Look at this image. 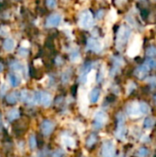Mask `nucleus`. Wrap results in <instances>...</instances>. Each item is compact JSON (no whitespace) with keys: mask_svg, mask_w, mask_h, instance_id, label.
<instances>
[{"mask_svg":"<svg viewBox=\"0 0 156 157\" xmlns=\"http://www.w3.org/2000/svg\"><path fill=\"white\" fill-rule=\"evenodd\" d=\"M131 35V29L127 25H121L117 32L116 37V46L119 51H121L124 49V47L127 45L130 38Z\"/></svg>","mask_w":156,"mask_h":157,"instance_id":"f257e3e1","label":"nucleus"},{"mask_svg":"<svg viewBox=\"0 0 156 157\" xmlns=\"http://www.w3.org/2000/svg\"><path fill=\"white\" fill-rule=\"evenodd\" d=\"M102 49H103V44L99 40L95 38L88 39L86 43V50L92 51L94 52H100Z\"/></svg>","mask_w":156,"mask_h":157,"instance_id":"39448f33","label":"nucleus"},{"mask_svg":"<svg viewBox=\"0 0 156 157\" xmlns=\"http://www.w3.org/2000/svg\"><path fill=\"white\" fill-rule=\"evenodd\" d=\"M154 102H155V106H156V95L154 96Z\"/></svg>","mask_w":156,"mask_h":157,"instance_id":"4c0bfd02","label":"nucleus"},{"mask_svg":"<svg viewBox=\"0 0 156 157\" xmlns=\"http://www.w3.org/2000/svg\"><path fill=\"white\" fill-rule=\"evenodd\" d=\"M127 113L131 116V117H140L142 115L141 111H140V107H139V103L137 102H132L131 104L128 105L127 107Z\"/></svg>","mask_w":156,"mask_h":157,"instance_id":"6e6552de","label":"nucleus"},{"mask_svg":"<svg viewBox=\"0 0 156 157\" xmlns=\"http://www.w3.org/2000/svg\"><path fill=\"white\" fill-rule=\"evenodd\" d=\"M97 136H96L95 134H91V135L88 137V139L86 140V145H87L88 147L93 146V145L97 143Z\"/></svg>","mask_w":156,"mask_h":157,"instance_id":"393cba45","label":"nucleus"},{"mask_svg":"<svg viewBox=\"0 0 156 157\" xmlns=\"http://www.w3.org/2000/svg\"><path fill=\"white\" fill-rule=\"evenodd\" d=\"M154 123H155L154 119L152 118V117H148L143 121V127L145 129H151V128H153L154 126Z\"/></svg>","mask_w":156,"mask_h":157,"instance_id":"aec40b11","label":"nucleus"},{"mask_svg":"<svg viewBox=\"0 0 156 157\" xmlns=\"http://www.w3.org/2000/svg\"><path fill=\"white\" fill-rule=\"evenodd\" d=\"M108 121V115L104 111H97L94 117V127L97 130H99L106 124Z\"/></svg>","mask_w":156,"mask_h":157,"instance_id":"20e7f679","label":"nucleus"},{"mask_svg":"<svg viewBox=\"0 0 156 157\" xmlns=\"http://www.w3.org/2000/svg\"><path fill=\"white\" fill-rule=\"evenodd\" d=\"M70 60L72 63H79L81 60V55L78 51H74L70 54Z\"/></svg>","mask_w":156,"mask_h":157,"instance_id":"4be33fe9","label":"nucleus"},{"mask_svg":"<svg viewBox=\"0 0 156 157\" xmlns=\"http://www.w3.org/2000/svg\"><path fill=\"white\" fill-rule=\"evenodd\" d=\"M62 21V16L60 14H52L51 16H49V17L46 20V26L49 28H52V27H57L60 25Z\"/></svg>","mask_w":156,"mask_h":157,"instance_id":"0eeeda50","label":"nucleus"},{"mask_svg":"<svg viewBox=\"0 0 156 157\" xmlns=\"http://www.w3.org/2000/svg\"><path fill=\"white\" fill-rule=\"evenodd\" d=\"M95 80H96V72H95L94 70H91V71L87 74V75H86V82L90 85V84H92Z\"/></svg>","mask_w":156,"mask_h":157,"instance_id":"b1692460","label":"nucleus"},{"mask_svg":"<svg viewBox=\"0 0 156 157\" xmlns=\"http://www.w3.org/2000/svg\"><path fill=\"white\" fill-rule=\"evenodd\" d=\"M149 83L151 85V86L154 88V87H156V76H151L149 78Z\"/></svg>","mask_w":156,"mask_h":157,"instance_id":"2f4dec72","label":"nucleus"},{"mask_svg":"<svg viewBox=\"0 0 156 157\" xmlns=\"http://www.w3.org/2000/svg\"><path fill=\"white\" fill-rule=\"evenodd\" d=\"M20 113H19V110L17 109H12L10 110H8L7 112V119L9 121H15L16 119H17L19 117Z\"/></svg>","mask_w":156,"mask_h":157,"instance_id":"f3484780","label":"nucleus"},{"mask_svg":"<svg viewBox=\"0 0 156 157\" xmlns=\"http://www.w3.org/2000/svg\"><path fill=\"white\" fill-rule=\"evenodd\" d=\"M127 2V0H116V4L118 6H122Z\"/></svg>","mask_w":156,"mask_h":157,"instance_id":"f704fd0d","label":"nucleus"},{"mask_svg":"<svg viewBox=\"0 0 156 157\" xmlns=\"http://www.w3.org/2000/svg\"><path fill=\"white\" fill-rule=\"evenodd\" d=\"M18 53H19V55H20V56L25 57V56H27V55L29 54V52L27 51V49H26V48L21 47V48H19V50H18Z\"/></svg>","mask_w":156,"mask_h":157,"instance_id":"7c9ffc66","label":"nucleus"},{"mask_svg":"<svg viewBox=\"0 0 156 157\" xmlns=\"http://www.w3.org/2000/svg\"><path fill=\"white\" fill-rule=\"evenodd\" d=\"M149 70H150V68L146 64H141L140 66H138L136 68V70H135V75L140 80H143L148 75Z\"/></svg>","mask_w":156,"mask_h":157,"instance_id":"1a4fd4ad","label":"nucleus"},{"mask_svg":"<svg viewBox=\"0 0 156 157\" xmlns=\"http://www.w3.org/2000/svg\"><path fill=\"white\" fill-rule=\"evenodd\" d=\"M139 107H140V111L142 114H148L150 112V107L146 102L141 101L139 103Z\"/></svg>","mask_w":156,"mask_h":157,"instance_id":"6ab92c4d","label":"nucleus"},{"mask_svg":"<svg viewBox=\"0 0 156 157\" xmlns=\"http://www.w3.org/2000/svg\"><path fill=\"white\" fill-rule=\"evenodd\" d=\"M7 81H8V83L10 84L11 86L17 87V86H18L20 85L21 79H20V77H19L17 74L11 73V74H9V75H7Z\"/></svg>","mask_w":156,"mask_h":157,"instance_id":"9b49d317","label":"nucleus"},{"mask_svg":"<svg viewBox=\"0 0 156 157\" xmlns=\"http://www.w3.org/2000/svg\"><path fill=\"white\" fill-rule=\"evenodd\" d=\"M102 156L114 157L115 155V145L112 141H106L102 145Z\"/></svg>","mask_w":156,"mask_h":157,"instance_id":"423d86ee","label":"nucleus"},{"mask_svg":"<svg viewBox=\"0 0 156 157\" xmlns=\"http://www.w3.org/2000/svg\"><path fill=\"white\" fill-rule=\"evenodd\" d=\"M40 103L45 107L48 108L49 106H51V97L49 93L47 92H40Z\"/></svg>","mask_w":156,"mask_h":157,"instance_id":"f8f14e48","label":"nucleus"},{"mask_svg":"<svg viewBox=\"0 0 156 157\" xmlns=\"http://www.w3.org/2000/svg\"><path fill=\"white\" fill-rule=\"evenodd\" d=\"M62 143L66 146V147H70V148H74L75 146V141L74 138H72L71 136H63L62 137Z\"/></svg>","mask_w":156,"mask_h":157,"instance_id":"4468645a","label":"nucleus"},{"mask_svg":"<svg viewBox=\"0 0 156 157\" xmlns=\"http://www.w3.org/2000/svg\"><path fill=\"white\" fill-rule=\"evenodd\" d=\"M148 155H149V150H148V148H146L144 146L141 147L137 152L138 157H147Z\"/></svg>","mask_w":156,"mask_h":157,"instance_id":"5701e85b","label":"nucleus"},{"mask_svg":"<svg viewBox=\"0 0 156 157\" xmlns=\"http://www.w3.org/2000/svg\"><path fill=\"white\" fill-rule=\"evenodd\" d=\"M32 98H33L32 99H33V101H34L35 104L40 103V92H35L33 94V97Z\"/></svg>","mask_w":156,"mask_h":157,"instance_id":"c85d7f7f","label":"nucleus"},{"mask_svg":"<svg viewBox=\"0 0 156 157\" xmlns=\"http://www.w3.org/2000/svg\"><path fill=\"white\" fill-rule=\"evenodd\" d=\"M6 90H7V86L5 84H3L2 86H1V89H0V96L3 97L5 95V93L6 92Z\"/></svg>","mask_w":156,"mask_h":157,"instance_id":"473e14b6","label":"nucleus"},{"mask_svg":"<svg viewBox=\"0 0 156 157\" xmlns=\"http://www.w3.org/2000/svg\"><path fill=\"white\" fill-rule=\"evenodd\" d=\"M100 97V90L98 88H93L90 92V101L91 103H97Z\"/></svg>","mask_w":156,"mask_h":157,"instance_id":"2eb2a0df","label":"nucleus"},{"mask_svg":"<svg viewBox=\"0 0 156 157\" xmlns=\"http://www.w3.org/2000/svg\"><path fill=\"white\" fill-rule=\"evenodd\" d=\"M20 98H21V101H23V102L28 101V100L29 99V91H28V90H26V89L22 90V91H21V93H20Z\"/></svg>","mask_w":156,"mask_h":157,"instance_id":"bb28decb","label":"nucleus"},{"mask_svg":"<svg viewBox=\"0 0 156 157\" xmlns=\"http://www.w3.org/2000/svg\"><path fill=\"white\" fill-rule=\"evenodd\" d=\"M145 54L147 57L149 58H154L156 57V47L154 45H151L149 46L147 49H146V52H145Z\"/></svg>","mask_w":156,"mask_h":157,"instance_id":"412c9836","label":"nucleus"},{"mask_svg":"<svg viewBox=\"0 0 156 157\" xmlns=\"http://www.w3.org/2000/svg\"><path fill=\"white\" fill-rule=\"evenodd\" d=\"M29 147L31 149H34L37 145V141H36V137L34 135H31L29 137Z\"/></svg>","mask_w":156,"mask_h":157,"instance_id":"cd10ccee","label":"nucleus"},{"mask_svg":"<svg viewBox=\"0 0 156 157\" xmlns=\"http://www.w3.org/2000/svg\"><path fill=\"white\" fill-rule=\"evenodd\" d=\"M118 119V128L116 131V137L120 140H123L126 134V127H125V117L122 113H119L117 116Z\"/></svg>","mask_w":156,"mask_h":157,"instance_id":"7ed1b4c3","label":"nucleus"},{"mask_svg":"<svg viewBox=\"0 0 156 157\" xmlns=\"http://www.w3.org/2000/svg\"><path fill=\"white\" fill-rule=\"evenodd\" d=\"M46 5L49 8H55L57 6L56 0H46Z\"/></svg>","mask_w":156,"mask_h":157,"instance_id":"c756f323","label":"nucleus"},{"mask_svg":"<svg viewBox=\"0 0 156 157\" xmlns=\"http://www.w3.org/2000/svg\"><path fill=\"white\" fill-rule=\"evenodd\" d=\"M10 68L17 72V73H22L24 71V66L21 63L17 62V61H13L11 63H10Z\"/></svg>","mask_w":156,"mask_h":157,"instance_id":"dca6fc26","label":"nucleus"},{"mask_svg":"<svg viewBox=\"0 0 156 157\" xmlns=\"http://www.w3.org/2000/svg\"><path fill=\"white\" fill-rule=\"evenodd\" d=\"M21 47H23V48H28V47H29V41H28V40H23V41L21 42Z\"/></svg>","mask_w":156,"mask_h":157,"instance_id":"72a5a7b5","label":"nucleus"},{"mask_svg":"<svg viewBox=\"0 0 156 157\" xmlns=\"http://www.w3.org/2000/svg\"><path fill=\"white\" fill-rule=\"evenodd\" d=\"M94 17L89 10H84L79 17V26L85 29H90L94 26Z\"/></svg>","mask_w":156,"mask_h":157,"instance_id":"f03ea898","label":"nucleus"},{"mask_svg":"<svg viewBox=\"0 0 156 157\" xmlns=\"http://www.w3.org/2000/svg\"><path fill=\"white\" fill-rule=\"evenodd\" d=\"M53 129H54V124L49 120H46L41 123V131H42L43 134L46 136L50 135L52 132Z\"/></svg>","mask_w":156,"mask_h":157,"instance_id":"9d476101","label":"nucleus"},{"mask_svg":"<svg viewBox=\"0 0 156 157\" xmlns=\"http://www.w3.org/2000/svg\"><path fill=\"white\" fill-rule=\"evenodd\" d=\"M2 70H3V64H2V63H0V72H1Z\"/></svg>","mask_w":156,"mask_h":157,"instance_id":"e433bc0d","label":"nucleus"},{"mask_svg":"<svg viewBox=\"0 0 156 157\" xmlns=\"http://www.w3.org/2000/svg\"><path fill=\"white\" fill-rule=\"evenodd\" d=\"M3 48L6 52H12L15 48V40L12 38H6L3 43Z\"/></svg>","mask_w":156,"mask_h":157,"instance_id":"ddd939ff","label":"nucleus"},{"mask_svg":"<svg viewBox=\"0 0 156 157\" xmlns=\"http://www.w3.org/2000/svg\"><path fill=\"white\" fill-rule=\"evenodd\" d=\"M150 69H155L156 68V60L154 58H148L146 60V63H145Z\"/></svg>","mask_w":156,"mask_h":157,"instance_id":"a878e982","label":"nucleus"},{"mask_svg":"<svg viewBox=\"0 0 156 157\" xmlns=\"http://www.w3.org/2000/svg\"><path fill=\"white\" fill-rule=\"evenodd\" d=\"M102 13H103V10H99V11H98V13H97V17H98V18H101V17H102V16H103Z\"/></svg>","mask_w":156,"mask_h":157,"instance_id":"c9c22d12","label":"nucleus"},{"mask_svg":"<svg viewBox=\"0 0 156 157\" xmlns=\"http://www.w3.org/2000/svg\"><path fill=\"white\" fill-rule=\"evenodd\" d=\"M18 98V94L16 91L11 92L10 94H8V96L6 97V102L9 104H15L17 101Z\"/></svg>","mask_w":156,"mask_h":157,"instance_id":"a211bd4d","label":"nucleus"},{"mask_svg":"<svg viewBox=\"0 0 156 157\" xmlns=\"http://www.w3.org/2000/svg\"><path fill=\"white\" fill-rule=\"evenodd\" d=\"M120 157H124V156H123V155H121V156H120Z\"/></svg>","mask_w":156,"mask_h":157,"instance_id":"58836bf2","label":"nucleus"}]
</instances>
